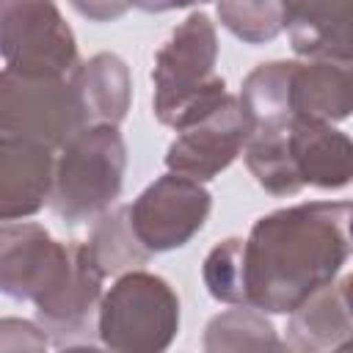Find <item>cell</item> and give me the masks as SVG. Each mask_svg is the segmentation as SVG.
<instances>
[{
    "instance_id": "obj_4",
    "label": "cell",
    "mask_w": 353,
    "mask_h": 353,
    "mask_svg": "<svg viewBox=\"0 0 353 353\" xmlns=\"http://www.w3.org/2000/svg\"><path fill=\"white\" fill-rule=\"evenodd\" d=\"M179 295L141 268L116 276L97 309V339L116 353H160L179 331Z\"/></svg>"
},
{
    "instance_id": "obj_22",
    "label": "cell",
    "mask_w": 353,
    "mask_h": 353,
    "mask_svg": "<svg viewBox=\"0 0 353 353\" xmlns=\"http://www.w3.org/2000/svg\"><path fill=\"white\" fill-rule=\"evenodd\" d=\"M69 6L91 22H113L132 8V0H69Z\"/></svg>"
},
{
    "instance_id": "obj_17",
    "label": "cell",
    "mask_w": 353,
    "mask_h": 353,
    "mask_svg": "<svg viewBox=\"0 0 353 353\" xmlns=\"http://www.w3.org/2000/svg\"><path fill=\"white\" fill-rule=\"evenodd\" d=\"M91 256L97 259L99 270L108 276H119L124 270H135L149 262V251L138 243L127 204L124 207H108L102 215L94 218L91 234L85 240Z\"/></svg>"
},
{
    "instance_id": "obj_16",
    "label": "cell",
    "mask_w": 353,
    "mask_h": 353,
    "mask_svg": "<svg viewBox=\"0 0 353 353\" xmlns=\"http://www.w3.org/2000/svg\"><path fill=\"white\" fill-rule=\"evenodd\" d=\"M83 124H113L127 119L132 102L130 66L116 52H97L69 74Z\"/></svg>"
},
{
    "instance_id": "obj_7",
    "label": "cell",
    "mask_w": 353,
    "mask_h": 353,
    "mask_svg": "<svg viewBox=\"0 0 353 353\" xmlns=\"http://www.w3.org/2000/svg\"><path fill=\"white\" fill-rule=\"evenodd\" d=\"M212 196L204 182L182 174H163L127 204L132 232L149 254H165L188 245L207 223Z\"/></svg>"
},
{
    "instance_id": "obj_21",
    "label": "cell",
    "mask_w": 353,
    "mask_h": 353,
    "mask_svg": "<svg viewBox=\"0 0 353 353\" xmlns=\"http://www.w3.org/2000/svg\"><path fill=\"white\" fill-rule=\"evenodd\" d=\"M50 339L39 323L22 317H0V350H44Z\"/></svg>"
},
{
    "instance_id": "obj_10",
    "label": "cell",
    "mask_w": 353,
    "mask_h": 353,
    "mask_svg": "<svg viewBox=\"0 0 353 353\" xmlns=\"http://www.w3.org/2000/svg\"><path fill=\"white\" fill-rule=\"evenodd\" d=\"M245 138V113L237 97L226 94L210 113L179 130L165 149V168L196 182H210L237 160Z\"/></svg>"
},
{
    "instance_id": "obj_14",
    "label": "cell",
    "mask_w": 353,
    "mask_h": 353,
    "mask_svg": "<svg viewBox=\"0 0 353 353\" xmlns=\"http://www.w3.org/2000/svg\"><path fill=\"white\" fill-rule=\"evenodd\" d=\"M52 152L36 141L0 138V221H25L50 201Z\"/></svg>"
},
{
    "instance_id": "obj_12",
    "label": "cell",
    "mask_w": 353,
    "mask_h": 353,
    "mask_svg": "<svg viewBox=\"0 0 353 353\" xmlns=\"http://www.w3.org/2000/svg\"><path fill=\"white\" fill-rule=\"evenodd\" d=\"M287 157L301 188L342 190L353 176V143L347 132L325 121L292 119L287 127Z\"/></svg>"
},
{
    "instance_id": "obj_18",
    "label": "cell",
    "mask_w": 353,
    "mask_h": 353,
    "mask_svg": "<svg viewBox=\"0 0 353 353\" xmlns=\"http://www.w3.org/2000/svg\"><path fill=\"white\" fill-rule=\"evenodd\" d=\"M204 350L229 353V350H284L273 323L265 312L254 306H234L215 314L204 328Z\"/></svg>"
},
{
    "instance_id": "obj_9",
    "label": "cell",
    "mask_w": 353,
    "mask_h": 353,
    "mask_svg": "<svg viewBox=\"0 0 353 353\" xmlns=\"http://www.w3.org/2000/svg\"><path fill=\"white\" fill-rule=\"evenodd\" d=\"M72 243L55 240L44 226L0 221V292L36 303L66 273Z\"/></svg>"
},
{
    "instance_id": "obj_23",
    "label": "cell",
    "mask_w": 353,
    "mask_h": 353,
    "mask_svg": "<svg viewBox=\"0 0 353 353\" xmlns=\"http://www.w3.org/2000/svg\"><path fill=\"white\" fill-rule=\"evenodd\" d=\"M201 3H210V0H132V6L146 14H163V11H174V8L201 6Z\"/></svg>"
},
{
    "instance_id": "obj_13",
    "label": "cell",
    "mask_w": 353,
    "mask_h": 353,
    "mask_svg": "<svg viewBox=\"0 0 353 353\" xmlns=\"http://www.w3.org/2000/svg\"><path fill=\"white\" fill-rule=\"evenodd\" d=\"M284 350L298 353H328L345 350L353 342V314H350V276L334 279L331 284L301 301L287 320Z\"/></svg>"
},
{
    "instance_id": "obj_19",
    "label": "cell",
    "mask_w": 353,
    "mask_h": 353,
    "mask_svg": "<svg viewBox=\"0 0 353 353\" xmlns=\"http://www.w3.org/2000/svg\"><path fill=\"white\" fill-rule=\"evenodd\" d=\"M221 25L245 44H268L281 33V0H215Z\"/></svg>"
},
{
    "instance_id": "obj_2",
    "label": "cell",
    "mask_w": 353,
    "mask_h": 353,
    "mask_svg": "<svg viewBox=\"0 0 353 353\" xmlns=\"http://www.w3.org/2000/svg\"><path fill=\"white\" fill-rule=\"evenodd\" d=\"M218 33L207 14H188L152 66V110L163 127L185 130L226 97V80L215 72Z\"/></svg>"
},
{
    "instance_id": "obj_5",
    "label": "cell",
    "mask_w": 353,
    "mask_h": 353,
    "mask_svg": "<svg viewBox=\"0 0 353 353\" xmlns=\"http://www.w3.org/2000/svg\"><path fill=\"white\" fill-rule=\"evenodd\" d=\"M85 127L69 77L0 69V138H25L58 149Z\"/></svg>"
},
{
    "instance_id": "obj_24",
    "label": "cell",
    "mask_w": 353,
    "mask_h": 353,
    "mask_svg": "<svg viewBox=\"0 0 353 353\" xmlns=\"http://www.w3.org/2000/svg\"><path fill=\"white\" fill-rule=\"evenodd\" d=\"M6 3H8V0H0V8H3V6H6Z\"/></svg>"
},
{
    "instance_id": "obj_20",
    "label": "cell",
    "mask_w": 353,
    "mask_h": 353,
    "mask_svg": "<svg viewBox=\"0 0 353 353\" xmlns=\"http://www.w3.org/2000/svg\"><path fill=\"white\" fill-rule=\"evenodd\" d=\"M243 237H226L215 243L201 265L207 292L229 306H243Z\"/></svg>"
},
{
    "instance_id": "obj_8",
    "label": "cell",
    "mask_w": 353,
    "mask_h": 353,
    "mask_svg": "<svg viewBox=\"0 0 353 353\" xmlns=\"http://www.w3.org/2000/svg\"><path fill=\"white\" fill-rule=\"evenodd\" d=\"M105 273L85 243L72 240V259L58 284L41 295L36 323L55 347H88L97 336V309L102 301Z\"/></svg>"
},
{
    "instance_id": "obj_11",
    "label": "cell",
    "mask_w": 353,
    "mask_h": 353,
    "mask_svg": "<svg viewBox=\"0 0 353 353\" xmlns=\"http://www.w3.org/2000/svg\"><path fill=\"white\" fill-rule=\"evenodd\" d=\"M350 3L353 0H281V30H287L295 55L350 63Z\"/></svg>"
},
{
    "instance_id": "obj_15",
    "label": "cell",
    "mask_w": 353,
    "mask_h": 353,
    "mask_svg": "<svg viewBox=\"0 0 353 353\" xmlns=\"http://www.w3.org/2000/svg\"><path fill=\"white\" fill-rule=\"evenodd\" d=\"M353 110L350 63L336 61H292L290 69V113L292 119L345 121Z\"/></svg>"
},
{
    "instance_id": "obj_1",
    "label": "cell",
    "mask_w": 353,
    "mask_h": 353,
    "mask_svg": "<svg viewBox=\"0 0 353 353\" xmlns=\"http://www.w3.org/2000/svg\"><path fill=\"white\" fill-rule=\"evenodd\" d=\"M243 306L290 314L350 256V201H301L254 221L243 237Z\"/></svg>"
},
{
    "instance_id": "obj_3",
    "label": "cell",
    "mask_w": 353,
    "mask_h": 353,
    "mask_svg": "<svg viewBox=\"0 0 353 353\" xmlns=\"http://www.w3.org/2000/svg\"><path fill=\"white\" fill-rule=\"evenodd\" d=\"M127 174V143L113 124H85L74 130L55 154L50 207L77 226L116 204Z\"/></svg>"
},
{
    "instance_id": "obj_6",
    "label": "cell",
    "mask_w": 353,
    "mask_h": 353,
    "mask_svg": "<svg viewBox=\"0 0 353 353\" xmlns=\"http://www.w3.org/2000/svg\"><path fill=\"white\" fill-rule=\"evenodd\" d=\"M0 58L25 74L69 77L77 39L55 0H8L0 8Z\"/></svg>"
}]
</instances>
